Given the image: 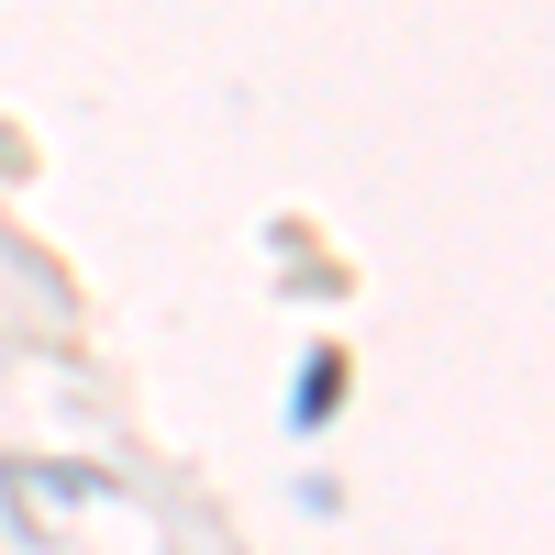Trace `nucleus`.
<instances>
[]
</instances>
